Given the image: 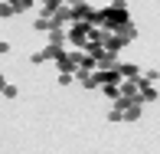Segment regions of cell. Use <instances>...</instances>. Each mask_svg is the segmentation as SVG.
<instances>
[{
	"instance_id": "obj_7",
	"label": "cell",
	"mask_w": 160,
	"mask_h": 154,
	"mask_svg": "<svg viewBox=\"0 0 160 154\" xmlns=\"http://www.w3.org/2000/svg\"><path fill=\"white\" fill-rule=\"evenodd\" d=\"M141 112H144V105H137V102H131V105L121 112V121H137L141 118Z\"/></svg>"
},
{
	"instance_id": "obj_2",
	"label": "cell",
	"mask_w": 160,
	"mask_h": 154,
	"mask_svg": "<svg viewBox=\"0 0 160 154\" xmlns=\"http://www.w3.org/2000/svg\"><path fill=\"white\" fill-rule=\"evenodd\" d=\"M92 40V26L88 23H69L65 26V46L72 49H85V43Z\"/></svg>"
},
{
	"instance_id": "obj_11",
	"label": "cell",
	"mask_w": 160,
	"mask_h": 154,
	"mask_svg": "<svg viewBox=\"0 0 160 154\" xmlns=\"http://www.w3.org/2000/svg\"><path fill=\"white\" fill-rule=\"evenodd\" d=\"M141 79H144V82H150V85H157L160 72H157V69H147V72H141Z\"/></svg>"
},
{
	"instance_id": "obj_8",
	"label": "cell",
	"mask_w": 160,
	"mask_h": 154,
	"mask_svg": "<svg viewBox=\"0 0 160 154\" xmlns=\"http://www.w3.org/2000/svg\"><path fill=\"white\" fill-rule=\"evenodd\" d=\"M33 26H36V30H39V33H49V30H52V20H49L46 13H39V17H36V23H33Z\"/></svg>"
},
{
	"instance_id": "obj_6",
	"label": "cell",
	"mask_w": 160,
	"mask_h": 154,
	"mask_svg": "<svg viewBox=\"0 0 160 154\" xmlns=\"http://www.w3.org/2000/svg\"><path fill=\"white\" fill-rule=\"evenodd\" d=\"M118 40L124 43V46H128V43H134V40H137V26H134V23H124V26L118 30Z\"/></svg>"
},
{
	"instance_id": "obj_4",
	"label": "cell",
	"mask_w": 160,
	"mask_h": 154,
	"mask_svg": "<svg viewBox=\"0 0 160 154\" xmlns=\"http://www.w3.org/2000/svg\"><path fill=\"white\" fill-rule=\"evenodd\" d=\"M118 76L128 79V82H134V79L141 76V66H137V62H118Z\"/></svg>"
},
{
	"instance_id": "obj_12",
	"label": "cell",
	"mask_w": 160,
	"mask_h": 154,
	"mask_svg": "<svg viewBox=\"0 0 160 154\" xmlns=\"http://www.w3.org/2000/svg\"><path fill=\"white\" fill-rule=\"evenodd\" d=\"M98 89L105 92V98H111V102L118 98V85H98Z\"/></svg>"
},
{
	"instance_id": "obj_3",
	"label": "cell",
	"mask_w": 160,
	"mask_h": 154,
	"mask_svg": "<svg viewBox=\"0 0 160 154\" xmlns=\"http://www.w3.org/2000/svg\"><path fill=\"white\" fill-rule=\"evenodd\" d=\"M46 17L52 20V26H69V23H72V10H69L65 3H62V7H56L52 13H46Z\"/></svg>"
},
{
	"instance_id": "obj_9",
	"label": "cell",
	"mask_w": 160,
	"mask_h": 154,
	"mask_svg": "<svg viewBox=\"0 0 160 154\" xmlns=\"http://www.w3.org/2000/svg\"><path fill=\"white\" fill-rule=\"evenodd\" d=\"M10 17H17V7L7 3V0H0V20H10Z\"/></svg>"
},
{
	"instance_id": "obj_18",
	"label": "cell",
	"mask_w": 160,
	"mask_h": 154,
	"mask_svg": "<svg viewBox=\"0 0 160 154\" xmlns=\"http://www.w3.org/2000/svg\"><path fill=\"white\" fill-rule=\"evenodd\" d=\"M111 3H118V0H111Z\"/></svg>"
},
{
	"instance_id": "obj_16",
	"label": "cell",
	"mask_w": 160,
	"mask_h": 154,
	"mask_svg": "<svg viewBox=\"0 0 160 154\" xmlns=\"http://www.w3.org/2000/svg\"><path fill=\"white\" fill-rule=\"evenodd\" d=\"M7 49H10V43H7V40H0V56H3Z\"/></svg>"
},
{
	"instance_id": "obj_5",
	"label": "cell",
	"mask_w": 160,
	"mask_h": 154,
	"mask_svg": "<svg viewBox=\"0 0 160 154\" xmlns=\"http://www.w3.org/2000/svg\"><path fill=\"white\" fill-rule=\"evenodd\" d=\"M46 46H65V26H52L46 33Z\"/></svg>"
},
{
	"instance_id": "obj_15",
	"label": "cell",
	"mask_w": 160,
	"mask_h": 154,
	"mask_svg": "<svg viewBox=\"0 0 160 154\" xmlns=\"http://www.w3.org/2000/svg\"><path fill=\"white\" fill-rule=\"evenodd\" d=\"M30 62H33V66H42V62H46V59H42V53H39V49H36V53L30 56Z\"/></svg>"
},
{
	"instance_id": "obj_13",
	"label": "cell",
	"mask_w": 160,
	"mask_h": 154,
	"mask_svg": "<svg viewBox=\"0 0 160 154\" xmlns=\"http://www.w3.org/2000/svg\"><path fill=\"white\" fill-rule=\"evenodd\" d=\"M56 82H59V85H72V82H75V76H69V72H59V79H56Z\"/></svg>"
},
{
	"instance_id": "obj_14",
	"label": "cell",
	"mask_w": 160,
	"mask_h": 154,
	"mask_svg": "<svg viewBox=\"0 0 160 154\" xmlns=\"http://www.w3.org/2000/svg\"><path fill=\"white\" fill-rule=\"evenodd\" d=\"M108 121H121V108H114V105L108 108Z\"/></svg>"
},
{
	"instance_id": "obj_17",
	"label": "cell",
	"mask_w": 160,
	"mask_h": 154,
	"mask_svg": "<svg viewBox=\"0 0 160 154\" xmlns=\"http://www.w3.org/2000/svg\"><path fill=\"white\" fill-rule=\"evenodd\" d=\"M3 85H7V76H3V72H0V89H3Z\"/></svg>"
},
{
	"instance_id": "obj_1",
	"label": "cell",
	"mask_w": 160,
	"mask_h": 154,
	"mask_svg": "<svg viewBox=\"0 0 160 154\" xmlns=\"http://www.w3.org/2000/svg\"><path fill=\"white\" fill-rule=\"evenodd\" d=\"M124 23H131V13H128V0H118V3H108L105 10H98V30L105 33H118Z\"/></svg>"
},
{
	"instance_id": "obj_10",
	"label": "cell",
	"mask_w": 160,
	"mask_h": 154,
	"mask_svg": "<svg viewBox=\"0 0 160 154\" xmlns=\"http://www.w3.org/2000/svg\"><path fill=\"white\" fill-rule=\"evenodd\" d=\"M0 95H3V98H17V95H20V89H17V85H10V82H7L3 89H0Z\"/></svg>"
}]
</instances>
